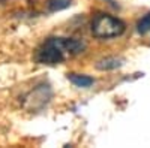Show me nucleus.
<instances>
[{
    "label": "nucleus",
    "mask_w": 150,
    "mask_h": 148,
    "mask_svg": "<svg viewBox=\"0 0 150 148\" xmlns=\"http://www.w3.org/2000/svg\"><path fill=\"white\" fill-rule=\"evenodd\" d=\"M86 49V43L74 38H50L36 51V61L41 65H60Z\"/></svg>",
    "instance_id": "obj_1"
},
{
    "label": "nucleus",
    "mask_w": 150,
    "mask_h": 148,
    "mask_svg": "<svg viewBox=\"0 0 150 148\" xmlns=\"http://www.w3.org/2000/svg\"><path fill=\"white\" fill-rule=\"evenodd\" d=\"M125 22L108 14H98L92 21V33L98 39H112L125 33Z\"/></svg>",
    "instance_id": "obj_2"
},
{
    "label": "nucleus",
    "mask_w": 150,
    "mask_h": 148,
    "mask_svg": "<svg viewBox=\"0 0 150 148\" xmlns=\"http://www.w3.org/2000/svg\"><path fill=\"white\" fill-rule=\"evenodd\" d=\"M68 79L75 85V87H80V88H89L95 84V79L89 75H81V73H69Z\"/></svg>",
    "instance_id": "obj_3"
},
{
    "label": "nucleus",
    "mask_w": 150,
    "mask_h": 148,
    "mask_svg": "<svg viewBox=\"0 0 150 148\" xmlns=\"http://www.w3.org/2000/svg\"><path fill=\"white\" fill-rule=\"evenodd\" d=\"M123 65V60L117 58V57H105L102 60H99L96 63V67L99 70H112V69H117Z\"/></svg>",
    "instance_id": "obj_4"
},
{
    "label": "nucleus",
    "mask_w": 150,
    "mask_h": 148,
    "mask_svg": "<svg viewBox=\"0 0 150 148\" xmlns=\"http://www.w3.org/2000/svg\"><path fill=\"white\" fill-rule=\"evenodd\" d=\"M71 2L72 0H48V9L51 12L66 9L68 6H71Z\"/></svg>",
    "instance_id": "obj_5"
},
{
    "label": "nucleus",
    "mask_w": 150,
    "mask_h": 148,
    "mask_svg": "<svg viewBox=\"0 0 150 148\" xmlns=\"http://www.w3.org/2000/svg\"><path fill=\"white\" fill-rule=\"evenodd\" d=\"M137 30H138L140 34H147L150 32V12H147V14L138 21V24H137Z\"/></svg>",
    "instance_id": "obj_6"
}]
</instances>
